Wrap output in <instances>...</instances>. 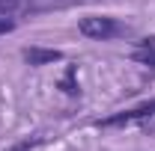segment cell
<instances>
[{
  "label": "cell",
  "instance_id": "3957f363",
  "mask_svg": "<svg viewBox=\"0 0 155 151\" xmlns=\"http://www.w3.org/2000/svg\"><path fill=\"white\" fill-rule=\"evenodd\" d=\"M21 57H24L27 65H51V62L63 59V51H54V48H24Z\"/></svg>",
  "mask_w": 155,
  "mask_h": 151
},
{
  "label": "cell",
  "instance_id": "8992f818",
  "mask_svg": "<svg viewBox=\"0 0 155 151\" xmlns=\"http://www.w3.org/2000/svg\"><path fill=\"white\" fill-rule=\"evenodd\" d=\"M98 0H33V15L36 12H51V9H69V6H87Z\"/></svg>",
  "mask_w": 155,
  "mask_h": 151
},
{
  "label": "cell",
  "instance_id": "ba28073f",
  "mask_svg": "<svg viewBox=\"0 0 155 151\" xmlns=\"http://www.w3.org/2000/svg\"><path fill=\"white\" fill-rule=\"evenodd\" d=\"M45 142V136H33V139H24V142H18L12 151H30V148H36V145H42Z\"/></svg>",
  "mask_w": 155,
  "mask_h": 151
},
{
  "label": "cell",
  "instance_id": "9c48e42d",
  "mask_svg": "<svg viewBox=\"0 0 155 151\" xmlns=\"http://www.w3.org/2000/svg\"><path fill=\"white\" fill-rule=\"evenodd\" d=\"M12 30H15V21L0 18V36H6V33H12Z\"/></svg>",
  "mask_w": 155,
  "mask_h": 151
},
{
  "label": "cell",
  "instance_id": "5b68a950",
  "mask_svg": "<svg viewBox=\"0 0 155 151\" xmlns=\"http://www.w3.org/2000/svg\"><path fill=\"white\" fill-rule=\"evenodd\" d=\"M131 57H134L137 62H143V65L155 68V36L140 39V42L134 45V54H131Z\"/></svg>",
  "mask_w": 155,
  "mask_h": 151
},
{
  "label": "cell",
  "instance_id": "52a82bcc",
  "mask_svg": "<svg viewBox=\"0 0 155 151\" xmlns=\"http://www.w3.org/2000/svg\"><path fill=\"white\" fill-rule=\"evenodd\" d=\"M75 74H78V68H75V65H69V68H66V77H63V83H60V86H63V92L72 95V98L81 95V89H78V83H75Z\"/></svg>",
  "mask_w": 155,
  "mask_h": 151
},
{
  "label": "cell",
  "instance_id": "277c9868",
  "mask_svg": "<svg viewBox=\"0 0 155 151\" xmlns=\"http://www.w3.org/2000/svg\"><path fill=\"white\" fill-rule=\"evenodd\" d=\"M33 15V0H0V18Z\"/></svg>",
  "mask_w": 155,
  "mask_h": 151
},
{
  "label": "cell",
  "instance_id": "6da1fadb",
  "mask_svg": "<svg viewBox=\"0 0 155 151\" xmlns=\"http://www.w3.org/2000/svg\"><path fill=\"white\" fill-rule=\"evenodd\" d=\"M78 30H81V36L96 39V42L131 36V27L125 21H119V18H110V15H87V18L78 21Z\"/></svg>",
  "mask_w": 155,
  "mask_h": 151
},
{
  "label": "cell",
  "instance_id": "7a4b0ae2",
  "mask_svg": "<svg viewBox=\"0 0 155 151\" xmlns=\"http://www.w3.org/2000/svg\"><path fill=\"white\" fill-rule=\"evenodd\" d=\"M149 119H155V98L137 104V107H131V110H119V113L107 116V119H98V122H93V125H96V128H125V125L149 122Z\"/></svg>",
  "mask_w": 155,
  "mask_h": 151
}]
</instances>
